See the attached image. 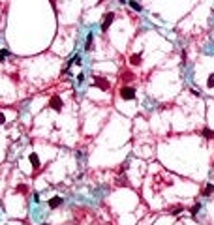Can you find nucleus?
<instances>
[{"mask_svg": "<svg viewBox=\"0 0 214 225\" xmlns=\"http://www.w3.org/2000/svg\"><path fill=\"white\" fill-rule=\"evenodd\" d=\"M120 98H122V100H126V101L135 100V88H134V86L124 85V86L120 88Z\"/></svg>", "mask_w": 214, "mask_h": 225, "instance_id": "nucleus-1", "label": "nucleus"}, {"mask_svg": "<svg viewBox=\"0 0 214 225\" xmlns=\"http://www.w3.org/2000/svg\"><path fill=\"white\" fill-rule=\"evenodd\" d=\"M113 21H115V13H113V11H107V13H105V17H103V21H101V27H100V28H101V32H107Z\"/></svg>", "mask_w": 214, "mask_h": 225, "instance_id": "nucleus-2", "label": "nucleus"}, {"mask_svg": "<svg viewBox=\"0 0 214 225\" xmlns=\"http://www.w3.org/2000/svg\"><path fill=\"white\" fill-rule=\"evenodd\" d=\"M92 85L98 86V88H101L103 92H107V90L111 88V83H109L105 77H94V83H92Z\"/></svg>", "mask_w": 214, "mask_h": 225, "instance_id": "nucleus-3", "label": "nucleus"}, {"mask_svg": "<svg viewBox=\"0 0 214 225\" xmlns=\"http://www.w3.org/2000/svg\"><path fill=\"white\" fill-rule=\"evenodd\" d=\"M62 100H60L58 98V96H53V98H51L49 100V107H51V109H55V111H62Z\"/></svg>", "mask_w": 214, "mask_h": 225, "instance_id": "nucleus-4", "label": "nucleus"}, {"mask_svg": "<svg viewBox=\"0 0 214 225\" xmlns=\"http://www.w3.org/2000/svg\"><path fill=\"white\" fill-rule=\"evenodd\" d=\"M47 204H49V208H53V210H55V208H58L60 204H62V197H60V195H57V197H51L49 201H47Z\"/></svg>", "mask_w": 214, "mask_h": 225, "instance_id": "nucleus-5", "label": "nucleus"}, {"mask_svg": "<svg viewBox=\"0 0 214 225\" xmlns=\"http://www.w3.org/2000/svg\"><path fill=\"white\" fill-rule=\"evenodd\" d=\"M214 193V184H205L203 186V190H201V195L203 197H208V195H212Z\"/></svg>", "mask_w": 214, "mask_h": 225, "instance_id": "nucleus-6", "label": "nucleus"}, {"mask_svg": "<svg viewBox=\"0 0 214 225\" xmlns=\"http://www.w3.org/2000/svg\"><path fill=\"white\" fill-rule=\"evenodd\" d=\"M141 60H143L141 53H135V54H131V56H130V64H131V66H139V64H141Z\"/></svg>", "mask_w": 214, "mask_h": 225, "instance_id": "nucleus-7", "label": "nucleus"}, {"mask_svg": "<svg viewBox=\"0 0 214 225\" xmlns=\"http://www.w3.org/2000/svg\"><path fill=\"white\" fill-rule=\"evenodd\" d=\"M28 158H30V163H32V167H34V169H39V158H38V154H36V152H32V154H30Z\"/></svg>", "mask_w": 214, "mask_h": 225, "instance_id": "nucleus-8", "label": "nucleus"}, {"mask_svg": "<svg viewBox=\"0 0 214 225\" xmlns=\"http://www.w3.org/2000/svg\"><path fill=\"white\" fill-rule=\"evenodd\" d=\"M92 42H94V34H88L86 36V43H85V51L92 49Z\"/></svg>", "mask_w": 214, "mask_h": 225, "instance_id": "nucleus-9", "label": "nucleus"}, {"mask_svg": "<svg viewBox=\"0 0 214 225\" xmlns=\"http://www.w3.org/2000/svg\"><path fill=\"white\" fill-rule=\"evenodd\" d=\"M130 8L134 9V11H143V6L139 2H135V0H130Z\"/></svg>", "mask_w": 214, "mask_h": 225, "instance_id": "nucleus-10", "label": "nucleus"}, {"mask_svg": "<svg viewBox=\"0 0 214 225\" xmlns=\"http://www.w3.org/2000/svg\"><path fill=\"white\" fill-rule=\"evenodd\" d=\"M201 135H203V137H207V139H214V131H212V130H208V128H203Z\"/></svg>", "mask_w": 214, "mask_h": 225, "instance_id": "nucleus-11", "label": "nucleus"}, {"mask_svg": "<svg viewBox=\"0 0 214 225\" xmlns=\"http://www.w3.org/2000/svg\"><path fill=\"white\" fill-rule=\"evenodd\" d=\"M122 81H134V73H131V71H124V73H122Z\"/></svg>", "mask_w": 214, "mask_h": 225, "instance_id": "nucleus-12", "label": "nucleus"}, {"mask_svg": "<svg viewBox=\"0 0 214 225\" xmlns=\"http://www.w3.org/2000/svg\"><path fill=\"white\" fill-rule=\"evenodd\" d=\"M182 210H184V206H182V204H177V206L171 208V214H175V216H177V214H180Z\"/></svg>", "mask_w": 214, "mask_h": 225, "instance_id": "nucleus-13", "label": "nucleus"}, {"mask_svg": "<svg viewBox=\"0 0 214 225\" xmlns=\"http://www.w3.org/2000/svg\"><path fill=\"white\" fill-rule=\"evenodd\" d=\"M207 86H208V88H214V73L208 75V79H207Z\"/></svg>", "mask_w": 214, "mask_h": 225, "instance_id": "nucleus-14", "label": "nucleus"}, {"mask_svg": "<svg viewBox=\"0 0 214 225\" xmlns=\"http://www.w3.org/2000/svg\"><path fill=\"white\" fill-rule=\"evenodd\" d=\"M8 54H9V49H2V51H0V62H2Z\"/></svg>", "mask_w": 214, "mask_h": 225, "instance_id": "nucleus-15", "label": "nucleus"}, {"mask_svg": "<svg viewBox=\"0 0 214 225\" xmlns=\"http://www.w3.org/2000/svg\"><path fill=\"white\" fill-rule=\"evenodd\" d=\"M199 208H201V204H195V206H193V208H190L192 216H193V214H197V212H199Z\"/></svg>", "mask_w": 214, "mask_h": 225, "instance_id": "nucleus-16", "label": "nucleus"}, {"mask_svg": "<svg viewBox=\"0 0 214 225\" xmlns=\"http://www.w3.org/2000/svg\"><path fill=\"white\" fill-rule=\"evenodd\" d=\"M73 64H77V66H81V56H75V58H73Z\"/></svg>", "mask_w": 214, "mask_h": 225, "instance_id": "nucleus-17", "label": "nucleus"}, {"mask_svg": "<svg viewBox=\"0 0 214 225\" xmlns=\"http://www.w3.org/2000/svg\"><path fill=\"white\" fill-rule=\"evenodd\" d=\"M77 81H79V83H83V81H85V75L79 73V75H77Z\"/></svg>", "mask_w": 214, "mask_h": 225, "instance_id": "nucleus-18", "label": "nucleus"}, {"mask_svg": "<svg viewBox=\"0 0 214 225\" xmlns=\"http://www.w3.org/2000/svg\"><path fill=\"white\" fill-rule=\"evenodd\" d=\"M6 122V116H4V113H0V124H4Z\"/></svg>", "mask_w": 214, "mask_h": 225, "instance_id": "nucleus-19", "label": "nucleus"}, {"mask_svg": "<svg viewBox=\"0 0 214 225\" xmlns=\"http://www.w3.org/2000/svg\"><path fill=\"white\" fill-rule=\"evenodd\" d=\"M42 225H51V223H42Z\"/></svg>", "mask_w": 214, "mask_h": 225, "instance_id": "nucleus-20", "label": "nucleus"}]
</instances>
